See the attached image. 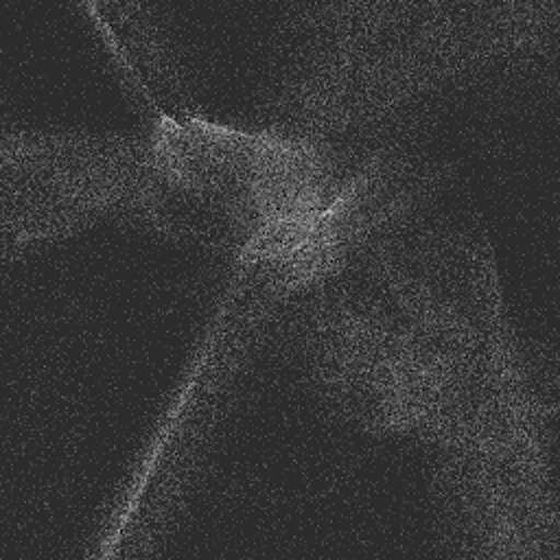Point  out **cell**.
<instances>
[{"mask_svg":"<svg viewBox=\"0 0 560 560\" xmlns=\"http://www.w3.org/2000/svg\"><path fill=\"white\" fill-rule=\"evenodd\" d=\"M427 317L429 319H433L442 330H446L448 335H451V339L459 346V348H470L472 346V339L470 341H466V337L468 335H472L464 324H462V319L459 317H455V319H451L448 315H442L440 313V308L438 306H431V304H427ZM457 348V350H459ZM464 352V357H466V370H497V368H501L503 365V354H501V348H488V350H462ZM475 387V389H481V392H488V394H494L497 392V383H488V381H477V378H466V383H464V389H462V398H459V402H457V407H455V413L451 416V420H448V424L446 427H453L457 433H459V438H462V433L464 431H468V420H466V416H464V411H466V400H464V392H466V387ZM444 427V429H446Z\"/></svg>","mask_w":560,"mask_h":560,"instance_id":"cell-1","label":"cell"}]
</instances>
